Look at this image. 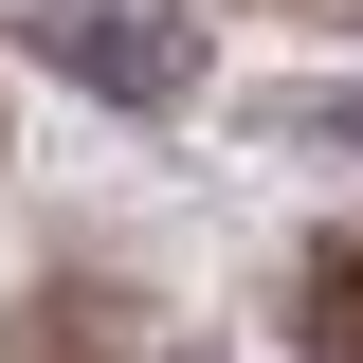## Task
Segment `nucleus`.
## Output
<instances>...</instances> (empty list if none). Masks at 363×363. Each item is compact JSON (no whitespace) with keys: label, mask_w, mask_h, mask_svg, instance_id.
<instances>
[{"label":"nucleus","mask_w":363,"mask_h":363,"mask_svg":"<svg viewBox=\"0 0 363 363\" xmlns=\"http://www.w3.org/2000/svg\"><path fill=\"white\" fill-rule=\"evenodd\" d=\"M0 363H218L182 309H145L128 272H37L18 309H0Z\"/></svg>","instance_id":"f03ea898"},{"label":"nucleus","mask_w":363,"mask_h":363,"mask_svg":"<svg viewBox=\"0 0 363 363\" xmlns=\"http://www.w3.org/2000/svg\"><path fill=\"white\" fill-rule=\"evenodd\" d=\"M291 345H309V363H363V218L309 236V272H291Z\"/></svg>","instance_id":"7ed1b4c3"},{"label":"nucleus","mask_w":363,"mask_h":363,"mask_svg":"<svg viewBox=\"0 0 363 363\" xmlns=\"http://www.w3.org/2000/svg\"><path fill=\"white\" fill-rule=\"evenodd\" d=\"M255 18H363V0H255Z\"/></svg>","instance_id":"39448f33"},{"label":"nucleus","mask_w":363,"mask_h":363,"mask_svg":"<svg viewBox=\"0 0 363 363\" xmlns=\"http://www.w3.org/2000/svg\"><path fill=\"white\" fill-rule=\"evenodd\" d=\"M18 37L73 91H109V109H182V91H200V18H182V0H18Z\"/></svg>","instance_id":"f257e3e1"},{"label":"nucleus","mask_w":363,"mask_h":363,"mask_svg":"<svg viewBox=\"0 0 363 363\" xmlns=\"http://www.w3.org/2000/svg\"><path fill=\"white\" fill-rule=\"evenodd\" d=\"M291 128H309V145H363V91H327V109H291Z\"/></svg>","instance_id":"20e7f679"}]
</instances>
